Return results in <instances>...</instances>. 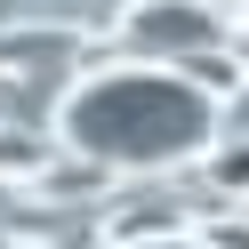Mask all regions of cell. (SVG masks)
Returning <instances> with one entry per match:
<instances>
[{
  "instance_id": "cell-3",
  "label": "cell",
  "mask_w": 249,
  "mask_h": 249,
  "mask_svg": "<svg viewBox=\"0 0 249 249\" xmlns=\"http://www.w3.org/2000/svg\"><path fill=\"white\" fill-rule=\"evenodd\" d=\"M81 33L72 24H8L0 33V72H33V65H72Z\"/></svg>"
},
{
  "instance_id": "cell-4",
  "label": "cell",
  "mask_w": 249,
  "mask_h": 249,
  "mask_svg": "<svg viewBox=\"0 0 249 249\" xmlns=\"http://www.w3.org/2000/svg\"><path fill=\"white\" fill-rule=\"evenodd\" d=\"M56 129H40V137H24V129H0V177H17V185H49L56 177Z\"/></svg>"
},
{
  "instance_id": "cell-2",
  "label": "cell",
  "mask_w": 249,
  "mask_h": 249,
  "mask_svg": "<svg viewBox=\"0 0 249 249\" xmlns=\"http://www.w3.org/2000/svg\"><path fill=\"white\" fill-rule=\"evenodd\" d=\"M113 40L137 65H193V56H217L233 40V8L225 0H129Z\"/></svg>"
},
{
  "instance_id": "cell-1",
  "label": "cell",
  "mask_w": 249,
  "mask_h": 249,
  "mask_svg": "<svg viewBox=\"0 0 249 249\" xmlns=\"http://www.w3.org/2000/svg\"><path fill=\"white\" fill-rule=\"evenodd\" d=\"M56 145L89 161L97 177H169L201 169L209 145L225 137V97L201 89L185 65H89L56 97Z\"/></svg>"
},
{
  "instance_id": "cell-7",
  "label": "cell",
  "mask_w": 249,
  "mask_h": 249,
  "mask_svg": "<svg viewBox=\"0 0 249 249\" xmlns=\"http://www.w3.org/2000/svg\"><path fill=\"white\" fill-rule=\"evenodd\" d=\"M201 233H209L217 249H249V225H201Z\"/></svg>"
},
{
  "instance_id": "cell-6",
  "label": "cell",
  "mask_w": 249,
  "mask_h": 249,
  "mask_svg": "<svg viewBox=\"0 0 249 249\" xmlns=\"http://www.w3.org/2000/svg\"><path fill=\"white\" fill-rule=\"evenodd\" d=\"M113 249H217L209 233H137V241H113Z\"/></svg>"
},
{
  "instance_id": "cell-5",
  "label": "cell",
  "mask_w": 249,
  "mask_h": 249,
  "mask_svg": "<svg viewBox=\"0 0 249 249\" xmlns=\"http://www.w3.org/2000/svg\"><path fill=\"white\" fill-rule=\"evenodd\" d=\"M201 169H209V185H217V193L249 201V145H241V137H217V145H209V161H201Z\"/></svg>"
}]
</instances>
